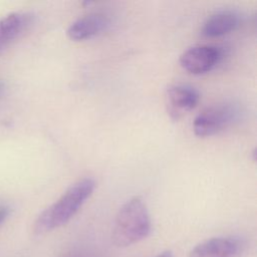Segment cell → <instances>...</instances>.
<instances>
[{
  "label": "cell",
  "instance_id": "cell-1",
  "mask_svg": "<svg viewBox=\"0 0 257 257\" xmlns=\"http://www.w3.org/2000/svg\"><path fill=\"white\" fill-rule=\"evenodd\" d=\"M95 182L82 178L70 185L50 206L44 209L34 222V232L44 234L68 223L92 195Z\"/></svg>",
  "mask_w": 257,
  "mask_h": 257
},
{
  "label": "cell",
  "instance_id": "cell-2",
  "mask_svg": "<svg viewBox=\"0 0 257 257\" xmlns=\"http://www.w3.org/2000/svg\"><path fill=\"white\" fill-rule=\"evenodd\" d=\"M151 229V217L146 203L140 197H134L119 208L113 222L111 239L116 246L127 247L147 238Z\"/></svg>",
  "mask_w": 257,
  "mask_h": 257
},
{
  "label": "cell",
  "instance_id": "cell-3",
  "mask_svg": "<svg viewBox=\"0 0 257 257\" xmlns=\"http://www.w3.org/2000/svg\"><path fill=\"white\" fill-rule=\"evenodd\" d=\"M241 108L234 102L210 105L199 112L193 121V131L198 137L214 136L240 119Z\"/></svg>",
  "mask_w": 257,
  "mask_h": 257
},
{
  "label": "cell",
  "instance_id": "cell-4",
  "mask_svg": "<svg viewBox=\"0 0 257 257\" xmlns=\"http://www.w3.org/2000/svg\"><path fill=\"white\" fill-rule=\"evenodd\" d=\"M223 52L213 45H196L185 50L180 56L181 66L192 74L210 71L222 59Z\"/></svg>",
  "mask_w": 257,
  "mask_h": 257
},
{
  "label": "cell",
  "instance_id": "cell-5",
  "mask_svg": "<svg viewBox=\"0 0 257 257\" xmlns=\"http://www.w3.org/2000/svg\"><path fill=\"white\" fill-rule=\"evenodd\" d=\"M111 25V18L104 12H92L74 20L67 28V36L74 41L95 37L106 31Z\"/></svg>",
  "mask_w": 257,
  "mask_h": 257
},
{
  "label": "cell",
  "instance_id": "cell-6",
  "mask_svg": "<svg viewBox=\"0 0 257 257\" xmlns=\"http://www.w3.org/2000/svg\"><path fill=\"white\" fill-rule=\"evenodd\" d=\"M243 248L237 237H214L196 245L189 257H237Z\"/></svg>",
  "mask_w": 257,
  "mask_h": 257
},
{
  "label": "cell",
  "instance_id": "cell-7",
  "mask_svg": "<svg viewBox=\"0 0 257 257\" xmlns=\"http://www.w3.org/2000/svg\"><path fill=\"white\" fill-rule=\"evenodd\" d=\"M166 98L170 114L174 118H179L182 114L197 106L200 100V93L192 85L177 83L167 89Z\"/></svg>",
  "mask_w": 257,
  "mask_h": 257
},
{
  "label": "cell",
  "instance_id": "cell-8",
  "mask_svg": "<svg viewBox=\"0 0 257 257\" xmlns=\"http://www.w3.org/2000/svg\"><path fill=\"white\" fill-rule=\"evenodd\" d=\"M241 20L242 17L236 10H219L205 20L202 26V33L207 37H219L238 28Z\"/></svg>",
  "mask_w": 257,
  "mask_h": 257
},
{
  "label": "cell",
  "instance_id": "cell-9",
  "mask_svg": "<svg viewBox=\"0 0 257 257\" xmlns=\"http://www.w3.org/2000/svg\"><path fill=\"white\" fill-rule=\"evenodd\" d=\"M33 16L30 13L16 12L0 20V32L8 43L21 36L31 25Z\"/></svg>",
  "mask_w": 257,
  "mask_h": 257
},
{
  "label": "cell",
  "instance_id": "cell-10",
  "mask_svg": "<svg viewBox=\"0 0 257 257\" xmlns=\"http://www.w3.org/2000/svg\"><path fill=\"white\" fill-rule=\"evenodd\" d=\"M8 215V211L6 208H0V224L6 219Z\"/></svg>",
  "mask_w": 257,
  "mask_h": 257
},
{
  "label": "cell",
  "instance_id": "cell-11",
  "mask_svg": "<svg viewBox=\"0 0 257 257\" xmlns=\"http://www.w3.org/2000/svg\"><path fill=\"white\" fill-rule=\"evenodd\" d=\"M7 44H9V43L6 41V39L4 38V36L2 35V33L0 32V50L3 49V47H5Z\"/></svg>",
  "mask_w": 257,
  "mask_h": 257
},
{
  "label": "cell",
  "instance_id": "cell-12",
  "mask_svg": "<svg viewBox=\"0 0 257 257\" xmlns=\"http://www.w3.org/2000/svg\"><path fill=\"white\" fill-rule=\"evenodd\" d=\"M154 257H173V254L170 251H165V252H162V253H160V254H158Z\"/></svg>",
  "mask_w": 257,
  "mask_h": 257
},
{
  "label": "cell",
  "instance_id": "cell-13",
  "mask_svg": "<svg viewBox=\"0 0 257 257\" xmlns=\"http://www.w3.org/2000/svg\"><path fill=\"white\" fill-rule=\"evenodd\" d=\"M68 257H89V256H85V255H73V256H68Z\"/></svg>",
  "mask_w": 257,
  "mask_h": 257
}]
</instances>
